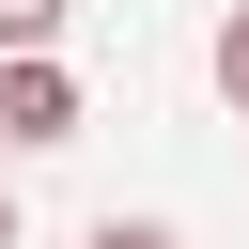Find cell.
<instances>
[{
    "label": "cell",
    "mask_w": 249,
    "mask_h": 249,
    "mask_svg": "<svg viewBox=\"0 0 249 249\" xmlns=\"http://www.w3.org/2000/svg\"><path fill=\"white\" fill-rule=\"evenodd\" d=\"M202 62H218V93H233V109H249V0H233V16H218V47H202Z\"/></svg>",
    "instance_id": "3957f363"
},
{
    "label": "cell",
    "mask_w": 249,
    "mask_h": 249,
    "mask_svg": "<svg viewBox=\"0 0 249 249\" xmlns=\"http://www.w3.org/2000/svg\"><path fill=\"white\" fill-rule=\"evenodd\" d=\"M62 16H78V0H0V62H31V47H62Z\"/></svg>",
    "instance_id": "7a4b0ae2"
},
{
    "label": "cell",
    "mask_w": 249,
    "mask_h": 249,
    "mask_svg": "<svg viewBox=\"0 0 249 249\" xmlns=\"http://www.w3.org/2000/svg\"><path fill=\"white\" fill-rule=\"evenodd\" d=\"M0 249H16V171H0Z\"/></svg>",
    "instance_id": "5b68a950"
},
{
    "label": "cell",
    "mask_w": 249,
    "mask_h": 249,
    "mask_svg": "<svg viewBox=\"0 0 249 249\" xmlns=\"http://www.w3.org/2000/svg\"><path fill=\"white\" fill-rule=\"evenodd\" d=\"M78 249H187V233H171V218H93Z\"/></svg>",
    "instance_id": "277c9868"
},
{
    "label": "cell",
    "mask_w": 249,
    "mask_h": 249,
    "mask_svg": "<svg viewBox=\"0 0 249 249\" xmlns=\"http://www.w3.org/2000/svg\"><path fill=\"white\" fill-rule=\"evenodd\" d=\"M47 140H78V78H62V47L0 62V156H47Z\"/></svg>",
    "instance_id": "6da1fadb"
}]
</instances>
